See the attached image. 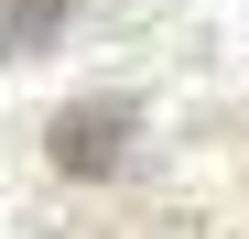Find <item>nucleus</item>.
<instances>
[{
	"mask_svg": "<svg viewBox=\"0 0 249 239\" xmlns=\"http://www.w3.org/2000/svg\"><path fill=\"white\" fill-rule=\"evenodd\" d=\"M44 152H54V174H119L130 163V98H76V109H54V131H44Z\"/></svg>",
	"mask_w": 249,
	"mask_h": 239,
	"instance_id": "obj_1",
	"label": "nucleus"
},
{
	"mask_svg": "<svg viewBox=\"0 0 249 239\" xmlns=\"http://www.w3.org/2000/svg\"><path fill=\"white\" fill-rule=\"evenodd\" d=\"M76 0H0V55H44Z\"/></svg>",
	"mask_w": 249,
	"mask_h": 239,
	"instance_id": "obj_2",
	"label": "nucleus"
}]
</instances>
